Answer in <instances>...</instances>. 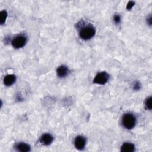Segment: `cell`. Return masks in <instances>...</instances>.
Segmentation results:
<instances>
[{
  "label": "cell",
  "instance_id": "obj_1",
  "mask_svg": "<svg viewBox=\"0 0 152 152\" xmlns=\"http://www.w3.org/2000/svg\"><path fill=\"white\" fill-rule=\"evenodd\" d=\"M122 124L123 126L127 129L134 128L136 124L135 116L130 113L124 114L122 118Z\"/></svg>",
  "mask_w": 152,
  "mask_h": 152
},
{
  "label": "cell",
  "instance_id": "obj_2",
  "mask_svg": "<svg viewBox=\"0 0 152 152\" xmlns=\"http://www.w3.org/2000/svg\"><path fill=\"white\" fill-rule=\"evenodd\" d=\"M96 33V30L94 27L90 25H87L86 26L81 27L79 35L80 37L84 40H87L92 38Z\"/></svg>",
  "mask_w": 152,
  "mask_h": 152
},
{
  "label": "cell",
  "instance_id": "obj_3",
  "mask_svg": "<svg viewBox=\"0 0 152 152\" xmlns=\"http://www.w3.org/2000/svg\"><path fill=\"white\" fill-rule=\"evenodd\" d=\"M109 79V75L105 71L99 72L93 79V83L104 85Z\"/></svg>",
  "mask_w": 152,
  "mask_h": 152
},
{
  "label": "cell",
  "instance_id": "obj_4",
  "mask_svg": "<svg viewBox=\"0 0 152 152\" xmlns=\"http://www.w3.org/2000/svg\"><path fill=\"white\" fill-rule=\"evenodd\" d=\"M27 42V37L23 35H19L14 38L11 44L14 48L19 49L23 48Z\"/></svg>",
  "mask_w": 152,
  "mask_h": 152
},
{
  "label": "cell",
  "instance_id": "obj_5",
  "mask_svg": "<svg viewBox=\"0 0 152 152\" xmlns=\"http://www.w3.org/2000/svg\"><path fill=\"white\" fill-rule=\"evenodd\" d=\"M86 144V139L82 135H78L75 137L74 140V145L75 147L79 150H82L84 148Z\"/></svg>",
  "mask_w": 152,
  "mask_h": 152
},
{
  "label": "cell",
  "instance_id": "obj_6",
  "mask_svg": "<svg viewBox=\"0 0 152 152\" xmlns=\"http://www.w3.org/2000/svg\"><path fill=\"white\" fill-rule=\"evenodd\" d=\"M53 137L49 134H45L40 138V142L44 145H49L53 141Z\"/></svg>",
  "mask_w": 152,
  "mask_h": 152
},
{
  "label": "cell",
  "instance_id": "obj_7",
  "mask_svg": "<svg viewBox=\"0 0 152 152\" xmlns=\"http://www.w3.org/2000/svg\"><path fill=\"white\" fill-rule=\"evenodd\" d=\"M69 69L65 65H61L56 69V74L60 78H64L68 75Z\"/></svg>",
  "mask_w": 152,
  "mask_h": 152
},
{
  "label": "cell",
  "instance_id": "obj_8",
  "mask_svg": "<svg viewBox=\"0 0 152 152\" xmlns=\"http://www.w3.org/2000/svg\"><path fill=\"white\" fill-rule=\"evenodd\" d=\"M16 81V77L14 74H8L4 78V84L7 86L12 85Z\"/></svg>",
  "mask_w": 152,
  "mask_h": 152
},
{
  "label": "cell",
  "instance_id": "obj_9",
  "mask_svg": "<svg viewBox=\"0 0 152 152\" xmlns=\"http://www.w3.org/2000/svg\"><path fill=\"white\" fill-rule=\"evenodd\" d=\"M135 151V145L131 142H125L121 147L122 152H133Z\"/></svg>",
  "mask_w": 152,
  "mask_h": 152
},
{
  "label": "cell",
  "instance_id": "obj_10",
  "mask_svg": "<svg viewBox=\"0 0 152 152\" xmlns=\"http://www.w3.org/2000/svg\"><path fill=\"white\" fill-rule=\"evenodd\" d=\"M15 149L18 151L28 152L31 150V147L28 144L25 142H20L15 145Z\"/></svg>",
  "mask_w": 152,
  "mask_h": 152
},
{
  "label": "cell",
  "instance_id": "obj_11",
  "mask_svg": "<svg viewBox=\"0 0 152 152\" xmlns=\"http://www.w3.org/2000/svg\"><path fill=\"white\" fill-rule=\"evenodd\" d=\"M7 12L6 11H2L1 12V14H0V22L1 24H3L5 22V20L7 19Z\"/></svg>",
  "mask_w": 152,
  "mask_h": 152
},
{
  "label": "cell",
  "instance_id": "obj_12",
  "mask_svg": "<svg viewBox=\"0 0 152 152\" xmlns=\"http://www.w3.org/2000/svg\"><path fill=\"white\" fill-rule=\"evenodd\" d=\"M145 107L146 109L151 110L152 106H151V97H148L145 101Z\"/></svg>",
  "mask_w": 152,
  "mask_h": 152
},
{
  "label": "cell",
  "instance_id": "obj_13",
  "mask_svg": "<svg viewBox=\"0 0 152 152\" xmlns=\"http://www.w3.org/2000/svg\"><path fill=\"white\" fill-rule=\"evenodd\" d=\"M134 4H135V2H134V1H129V2H128V3L126 5V9H127V10H130L133 7Z\"/></svg>",
  "mask_w": 152,
  "mask_h": 152
},
{
  "label": "cell",
  "instance_id": "obj_14",
  "mask_svg": "<svg viewBox=\"0 0 152 152\" xmlns=\"http://www.w3.org/2000/svg\"><path fill=\"white\" fill-rule=\"evenodd\" d=\"M113 20H114V21H115L116 23H117V24L121 22V17H120V15H115L113 17Z\"/></svg>",
  "mask_w": 152,
  "mask_h": 152
},
{
  "label": "cell",
  "instance_id": "obj_15",
  "mask_svg": "<svg viewBox=\"0 0 152 152\" xmlns=\"http://www.w3.org/2000/svg\"><path fill=\"white\" fill-rule=\"evenodd\" d=\"M141 88V84L138 81H137L135 83L134 85V89L138 90Z\"/></svg>",
  "mask_w": 152,
  "mask_h": 152
},
{
  "label": "cell",
  "instance_id": "obj_16",
  "mask_svg": "<svg viewBox=\"0 0 152 152\" xmlns=\"http://www.w3.org/2000/svg\"><path fill=\"white\" fill-rule=\"evenodd\" d=\"M147 22L148 24H149L150 26L151 25V15H150L148 17H147Z\"/></svg>",
  "mask_w": 152,
  "mask_h": 152
}]
</instances>
